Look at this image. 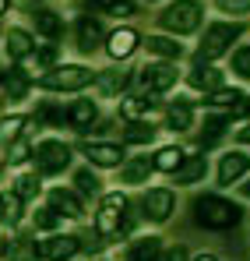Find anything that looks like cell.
Returning <instances> with one entry per match:
<instances>
[{
    "instance_id": "cell-1",
    "label": "cell",
    "mask_w": 250,
    "mask_h": 261,
    "mask_svg": "<svg viewBox=\"0 0 250 261\" xmlns=\"http://www.w3.org/2000/svg\"><path fill=\"white\" fill-rule=\"evenodd\" d=\"M243 219V208L236 201H226L218 194H201L194 198V222L205 229H229Z\"/></svg>"
},
{
    "instance_id": "cell-2",
    "label": "cell",
    "mask_w": 250,
    "mask_h": 261,
    "mask_svg": "<svg viewBox=\"0 0 250 261\" xmlns=\"http://www.w3.org/2000/svg\"><path fill=\"white\" fill-rule=\"evenodd\" d=\"M92 71L85 67V64H64V67H53L49 74H42L39 85L46 92H78V88L92 85Z\"/></svg>"
},
{
    "instance_id": "cell-3",
    "label": "cell",
    "mask_w": 250,
    "mask_h": 261,
    "mask_svg": "<svg viewBox=\"0 0 250 261\" xmlns=\"http://www.w3.org/2000/svg\"><path fill=\"white\" fill-rule=\"evenodd\" d=\"M201 4H194V0H176V4H169L166 11L159 14V21L166 25L169 32H176V36H187V32H194L198 25H201Z\"/></svg>"
},
{
    "instance_id": "cell-4",
    "label": "cell",
    "mask_w": 250,
    "mask_h": 261,
    "mask_svg": "<svg viewBox=\"0 0 250 261\" xmlns=\"http://www.w3.org/2000/svg\"><path fill=\"white\" fill-rule=\"evenodd\" d=\"M243 36V25H236V21H215L208 32H205V43H201V60H215V57H222L233 39H240Z\"/></svg>"
},
{
    "instance_id": "cell-5",
    "label": "cell",
    "mask_w": 250,
    "mask_h": 261,
    "mask_svg": "<svg viewBox=\"0 0 250 261\" xmlns=\"http://www.w3.org/2000/svg\"><path fill=\"white\" fill-rule=\"evenodd\" d=\"M124 216H127V198L120 194V191L106 194V198H102V208H99V216H95V229H99V237L120 233Z\"/></svg>"
},
{
    "instance_id": "cell-6",
    "label": "cell",
    "mask_w": 250,
    "mask_h": 261,
    "mask_svg": "<svg viewBox=\"0 0 250 261\" xmlns=\"http://www.w3.org/2000/svg\"><path fill=\"white\" fill-rule=\"evenodd\" d=\"M36 166L42 173H64L71 166V148L64 141H57V138H46L36 148Z\"/></svg>"
},
{
    "instance_id": "cell-7",
    "label": "cell",
    "mask_w": 250,
    "mask_h": 261,
    "mask_svg": "<svg viewBox=\"0 0 250 261\" xmlns=\"http://www.w3.org/2000/svg\"><path fill=\"white\" fill-rule=\"evenodd\" d=\"M78 251H81V237L74 233H49L39 244V258L46 261H71Z\"/></svg>"
},
{
    "instance_id": "cell-8",
    "label": "cell",
    "mask_w": 250,
    "mask_h": 261,
    "mask_svg": "<svg viewBox=\"0 0 250 261\" xmlns=\"http://www.w3.org/2000/svg\"><path fill=\"white\" fill-rule=\"evenodd\" d=\"M141 208H145V219H148V222H166V219L176 212V194L166 191V187H155V191L145 194Z\"/></svg>"
},
{
    "instance_id": "cell-9",
    "label": "cell",
    "mask_w": 250,
    "mask_h": 261,
    "mask_svg": "<svg viewBox=\"0 0 250 261\" xmlns=\"http://www.w3.org/2000/svg\"><path fill=\"white\" fill-rule=\"evenodd\" d=\"M141 85L148 92H166V88L176 85V67L173 64H148L141 71Z\"/></svg>"
},
{
    "instance_id": "cell-10",
    "label": "cell",
    "mask_w": 250,
    "mask_h": 261,
    "mask_svg": "<svg viewBox=\"0 0 250 261\" xmlns=\"http://www.w3.org/2000/svg\"><path fill=\"white\" fill-rule=\"evenodd\" d=\"M74 39H78V49H81V53H95L99 43H102V25H99L95 18L81 14L78 25H74Z\"/></svg>"
},
{
    "instance_id": "cell-11",
    "label": "cell",
    "mask_w": 250,
    "mask_h": 261,
    "mask_svg": "<svg viewBox=\"0 0 250 261\" xmlns=\"http://www.w3.org/2000/svg\"><path fill=\"white\" fill-rule=\"evenodd\" d=\"M49 212L60 219H81L85 216V208H81V201L71 194V191H64V187H57V191H49Z\"/></svg>"
},
{
    "instance_id": "cell-12",
    "label": "cell",
    "mask_w": 250,
    "mask_h": 261,
    "mask_svg": "<svg viewBox=\"0 0 250 261\" xmlns=\"http://www.w3.org/2000/svg\"><path fill=\"white\" fill-rule=\"evenodd\" d=\"M247 170H250V155H247V152H229V155H222L218 184H222V187H229V184H236Z\"/></svg>"
},
{
    "instance_id": "cell-13",
    "label": "cell",
    "mask_w": 250,
    "mask_h": 261,
    "mask_svg": "<svg viewBox=\"0 0 250 261\" xmlns=\"http://www.w3.org/2000/svg\"><path fill=\"white\" fill-rule=\"evenodd\" d=\"M162 254V237H137L124 251V261H159Z\"/></svg>"
},
{
    "instance_id": "cell-14",
    "label": "cell",
    "mask_w": 250,
    "mask_h": 261,
    "mask_svg": "<svg viewBox=\"0 0 250 261\" xmlns=\"http://www.w3.org/2000/svg\"><path fill=\"white\" fill-rule=\"evenodd\" d=\"M4 261H39V244L32 237H14L4 244Z\"/></svg>"
},
{
    "instance_id": "cell-15",
    "label": "cell",
    "mask_w": 250,
    "mask_h": 261,
    "mask_svg": "<svg viewBox=\"0 0 250 261\" xmlns=\"http://www.w3.org/2000/svg\"><path fill=\"white\" fill-rule=\"evenodd\" d=\"M85 155L95 166H120V159H124L120 145H106V141H88L85 145Z\"/></svg>"
},
{
    "instance_id": "cell-16",
    "label": "cell",
    "mask_w": 250,
    "mask_h": 261,
    "mask_svg": "<svg viewBox=\"0 0 250 261\" xmlns=\"http://www.w3.org/2000/svg\"><path fill=\"white\" fill-rule=\"evenodd\" d=\"M106 49H109L113 60H127V57L137 49V32H134V29H120V32H113L109 43H106Z\"/></svg>"
},
{
    "instance_id": "cell-17",
    "label": "cell",
    "mask_w": 250,
    "mask_h": 261,
    "mask_svg": "<svg viewBox=\"0 0 250 261\" xmlns=\"http://www.w3.org/2000/svg\"><path fill=\"white\" fill-rule=\"evenodd\" d=\"M64 117H67L78 130H88V127H92V120L99 117V106H95L92 99H74V102H71V110H67Z\"/></svg>"
},
{
    "instance_id": "cell-18",
    "label": "cell",
    "mask_w": 250,
    "mask_h": 261,
    "mask_svg": "<svg viewBox=\"0 0 250 261\" xmlns=\"http://www.w3.org/2000/svg\"><path fill=\"white\" fill-rule=\"evenodd\" d=\"M32 21H36V32H42L46 39H57L60 32H64V18L57 14V11H49V7H42L32 14Z\"/></svg>"
},
{
    "instance_id": "cell-19",
    "label": "cell",
    "mask_w": 250,
    "mask_h": 261,
    "mask_svg": "<svg viewBox=\"0 0 250 261\" xmlns=\"http://www.w3.org/2000/svg\"><path fill=\"white\" fill-rule=\"evenodd\" d=\"M190 85L201 88V92H218V88H222V71H218V67L198 64V67L190 71Z\"/></svg>"
},
{
    "instance_id": "cell-20",
    "label": "cell",
    "mask_w": 250,
    "mask_h": 261,
    "mask_svg": "<svg viewBox=\"0 0 250 261\" xmlns=\"http://www.w3.org/2000/svg\"><path fill=\"white\" fill-rule=\"evenodd\" d=\"M205 173H208V159L205 155H187L183 166L176 170V184H198Z\"/></svg>"
},
{
    "instance_id": "cell-21",
    "label": "cell",
    "mask_w": 250,
    "mask_h": 261,
    "mask_svg": "<svg viewBox=\"0 0 250 261\" xmlns=\"http://www.w3.org/2000/svg\"><path fill=\"white\" fill-rule=\"evenodd\" d=\"M148 176H152V159H148V155L130 159L124 170H120V180H124V184H148Z\"/></svg>"
},
{
    "instance_id": "cell-22",
    "label": "cell",
    "mask_w": 250,
    "mask_h": 261,
    "mask_svg": "<svg viewBox=\"0 0 250 261\" xmlns=\"http://www.w3.org/2000/svg\"><path fill=\"white\" fill-rule=\"evenodd\" d=\"M183 152L176 148V145H166V148H159V155L152 159V170H162V173H176L180 166H183Z\"/></svg>"
},
{
    "instance_id": "cell-23",
    "label": "cell",
    "mask_w": 250,
    "mask_h": 261,
    "mask_svg": "<svg viewBox=\"0 0 250 261\" xmlns=\"http://www.w3.org/2000/svg\"><path fill=\"white\" fill-rule=\"evenodd\" d=\"M29 53H32V36H29L25 29H11V32H7V57L25 60Z\"/></svg>"
},
{
    "instance_id": "cell-24",
    "label": "cell",
    "mask_w": 250,
    "mask_h": 261,
    "mask_svg": "<svg viewBox=\"0 0 250 261\" xmlns=\"http://www.w3.org/2000/svg\"><path fill=\"white\" fill-rule=\"evenodd\" d=\"M127 82H130V74L127 71H102L99 78H95V85L102 95H117V92H124Z\"/></svg>"
},
{
    "instance_id": "cell-25",
    "label": "cell",
    "mask_w": 250,
    "mask_h": 261,
    "mask_svg": "<svg viewBox=\"0 0 250 261\" xmlns=\"http://www.w3.org/2000/svg\"><path fill=\"white\" fill-rule=\"evenodd\" d=\"M166 117H169V127H173V130H190V124H194V110H190V102H173Z\"/></svg>"
},
{
    "instance_id": "cell-26",
    "label": "cell",
    "mask_w": 250,
    "mask_h": 261,
    "mask_svg": "<svg viewBox=\"0 0 250 261\" xmlns=\"http://www.w3.org/2000/svg\"><path fill=\"white\" fill-rule=\"evenodd\" d=\"M152 110H155V99H148V95H130V99L120 102V113L130 117V120L141 117V113H152Z\"/></svg>"
},
{
    "instance_id": "cell-27",
    "label": "cell",
    "mask_w": 250,
    "mask_h": 261,
    "mask_svg": "<svg viewBox=\"0 0 250 261\" xmlns=\"http://www.w3.org/2000/svg\"><path fill=\"white\" fill-rule=\"evenodd\" d=\"M148 49L159 53V57H169V60L183 57V46L176 43V39H166V36H148Z\"/></svg>"
},
{
    "instance_id": "cell-28",
    "label": "cell",
    "mask_w": 250,
    "mask_h": 261,
    "mask_svg": "<svg viewBox=\"0 0 250 261\" xmlns=\"http://www.w3.org/2000/svg\"><path fill=\"white\" fill-rule=\"evenodd\" d=\"M88 7H95V11H106V14H117V18H127V14H134V0H88Z\"/></svg>"
},
{
    "instance_id": "cell-29",
    "label": "cell",
    "mask_w": 250,
    "mask_h": 261,
    "mask_svg": "<svg viewBox=\"0 0 250 261\" xmlns=\"http://www.w3.org/2000/svg\"><path fill=\"white\" fill-rule=\"evenodd\" d=\"M25 92H29V78H25L21 71H11L7 82H4V95H7L11 102H18V99H25Z\"/></svg>"
},
{
    "instance_id": "cell-30",
    "label": "cell",
    "mask_w": 250,
    "mask_h": 261,
    "mask_svg": "<svg viewBox=\"0 0 250 261\" xmlns=\"http://www.w3.org/2000/svg\"><path fill=\"white\" fill-rule=\"evenodd\" d=\"M124 141H130V145H152L155 141V127L152 124H130L124 130Z\"/></svg>"
},
{
    "instance_id": "cell-31",
    "label": "cell",
    "mask_w": 250,
    "mask_h": 261,
    "mask_svg": "<svg viewBox=\"0 0 250 261\" xmlns=\"http://www.w3.org/2000/svg\"><path fill=\"white\" fill-rule=\"evenodd\" d=\"M18 219H21V201L14 194H0V222L14 226Z\"/></svg>"
},
{
    "instance_id": "cell-32",
    "label": "cell",
    "mask_w": 250,
    "mask_h": 261,
    "mask_svg": "<svg viewBox=\"0 0 250 261\" xmlns=\"http://www.w3.org/2000/svg\"><path fill=\"white\" fill-rule=\"evenodd\" d=\"M243 99H247V95H243L240 88H233V92H229V88H218V92H215L211 99H205V102H208V106H229V110H236Z\"/></svg>"
},
{
    "instance_id": "cell-33",
    "label": "cell",
    "mask_w": 250,
    "mask_h": 261,
    "mask_svg": "<svg viewBox=\"0 0 250 261\" xmlns=\"http://www.w3.org/2000/svg\"><path fill=\"white\" fill-rule=\"evenodd\" d=\"M39 191H42V184L36 180V176H21L18 187H14V198H18V201H29V198H36Z\"/></svg>"
},
{
    "instance_id": "cell-34",
    "label": "cell",
    "mask_w": 250,
    "mask_h": 261,
    "mask_svg": "<svg viewBox=\"0 0 250 261\" xmlns=\"http://www.w3.org/2000/svg\"><path fill=\"white\" fill-rule=\"evenodd\" d=\"M233 71H236V78L250 82V46H240L233 53Z\"/></svg>"
},
{
    "instance_id": "cell-35",
    "label": "cell",
    "mask_w": 250,
    "mask_h": 261,
    "mask_svg": "<svg viewBox=\"0 0 250 261\" xmlns=\"http://www.w3.org/2000/svg\"><path fill=\"white\" fill-rule=\"evenodd\" d=\"M222 130H226V117H211L208 124H205V134H201V148L205 145H215L222 138Z\"/></svg>"
},
{
    "instance_id": "cell-36",
    "label": "cell",
    "mask_w": 250,
    "mask_h": 261,
    "mask_svg": "<svg viewBox=\"0 0 250 261\" xmlns=\"http://www.w3.org/2000/svg\"><path fill=\"white\" fill-rule=\"evenodd\" d=\"M21 127H25V120H21V117H7V120L0 124V138H4V141H18Z\"/></svg>"
},
{
    "instance_id": "cell-37",
    "label": "cell",
    "mask_w": 250,
    "mask_h": 261,
    "mask_svg": "<svg viewBox=\"0 0 250 261\" xmlns=\"http://www.w3.org/2000/svg\"><path fill=\"white\" fill-rule=\"evenodd\" d=\"M36 120H39V124H60V120H64V110H57V106L42 102L39 113H36Z\"/></svg>"
},
{
    "instance_id": "cell-38",
    "label": "cell",
    "mask_w": 250,
    "mask_h": 261,
    "mask_svg": "<svg viewBox=\"0 0 250 261\" xmlns=\"http://www.w3.org/2000/svg\"><path fill=\"white\" fill-rule=\"evenodd\" d=\"M74 184H78L81 194H95V191H99V180H95V173H88V170L74 173Z\"/></svg>"
},
{
    "instance_id": "cell-39",
    "label": "cell",
    "mask_w": 250,
    "mask_h": 261,
    "mask_svg": "<svg viewBox=\"0 0 250 261\" xmlns=\"http://www.w3.org/2000/svg\"><path fill=\"white\" fill-rule=\"evenodd\" d=\"M226 14H243V11H250V0H215Z\"/></svg>"
},
{
    "instance_id": "cell-40",
    "label": "cell",
    "mask_w": 250,
    "mask_h": 261,
    "mask_svg": "<svg viewBox=\"0 0 250 261\" xmlns=\"http://www.w3.org/2000/svg\"><path fill=\"white\" fill-rule=\"evenodd\" d=\"M53 226H57V216H53L49 208L36 212V229H53Z\"/></svg>"
},
{
    "instance_id": "cell-41",
    "label": "cell",
    "mask_w": 250,
    "mask_h": 261,
    "mask_svg": "<svg viewBox=\"0 0 250 261\" xmlns=\"http://www.w3.org/2000/svg\"><path fill=\"white\" fill-rule=\"evenodd\" d=\"M57 60V49L53 46H46V49H39V57H36V67H49Z\"/></svg>"
},
{
    "instance_id": "cell-42",
    "label": "cell",
    "mask_w": 250,
    "mask_h": 261,
    "mask_svg": "<svg viewBox=\"0 0 250 261\" xmlns=\"http://www.w3.org/2000/svg\"><path fill=\"white\" fill-rule=\"evenodd\" d=\"M29 159V145L25 141H14V148H11V163H25Z\"/></svg>"
},
{
    "instance_id": "cell-43",
    "label": "cell",
    "mask_w": 250,
    "mask_h": 261,
    "mask_svg": "<svg viewBox=\"0 0 250 261\" xmlns=\"http://www.w3.org/2000/svg\"><path fill=\"white\" fill-rule=\"evenodd\" d=\"M159 261H187V251L183 247H169V251L159 254Z\"/></svg>"
},
{
    "instance_id": "cell-44",
    "label": "cell",
    "mask_w": 250,
    "mask_h": 261,
    "mask_svg": "<svg viewBox=\"0 0 250 261\" xmlns=\"http://www.w3.org/2000/svg\"><path fill=\"white\" fill-rule=\"evenodd\" d=\"M236 138H240L243 145H250V124H247V127H240V134H236Z\"/></svg>"
},
{
    "instance_id": "cell-45",
    "label": "cell",
    "mask_w": 250,
    "mask_h": 261,
    "mask_svg": "<svg viewBox=\"0 0 250 261\" xmlns=\"http://www.w3.org/2000/svg\"><path fill=\"white\" fill-rule=\"evenodd\" d=\"M194 261H218V258H215V254H198Z\"/></svg>"
},
{
    "instance_id": "cell-46",
    "label": "cell",
    "mask_w": 250,
    "mask_h": 261,
    "mask_svg": "<svg viewBox=\"0 0 250 261\" xmlns=\"http://www.w3.org/2000/svg\"><path fill=\"white\" fill-rule=\"evenodd\" d=\"M4 11H7V0H0V14H4Z\"/></svg>"
},
{
    "instance_id": "cell-47",
    "label": "cell",
    "mask_w": 250,
    "mask_h": 261,
    "mask_svg": "<svg viewBox=\"0 0 250 261\" xmlns=\"http://www.w3.org/2000/svg\"><path fill=\"white\" fill-rule=\"evenodd\" d=\"M243 194H250V184H243Z\"/></svg>"
},
{
    "instance_id": "cell-48",
    "label": "cell",
    "mask_w": 250,
    "mask_h": 261,
    "mask_svg": "<svg viewBox=\"0 0 250 261\" xmlns=\"http://www.w3.org/2000/svg\"><path fill=\"white\" fill-rule=\"evenodd\" d=\"M0 173H4V163H0Z\"/></svg>"
},
{
    "instance_id": "cell-49",
    "label": "cell",
    "mask_w": 250,
    "mask_h": 261,
    "mask_svg": "<svg viewBox=\"0 0 250 261\" xmlns=\"http://www.w3.org/2000/svg\"><path fill=\"white\" fill-rule=\"evenodd\" d=\"M0 74H4V71H0Z\"/></svg>"
}]
</instances>
